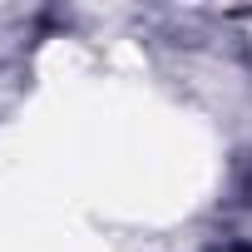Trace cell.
<instances>
[{"label":"cell","mask_w":252,"mask_h":252,"mask_svg":"<svg viewBox=\"0 0 252 252\" xmlns=\"http://www.w3.org/2000/svg\"><path fill=\"white\" fill-rule=\"evenodd\" d=\"M227 252H252V247H227Z\"/></svg>","instance_id":"obj_1"}]
</instances>
